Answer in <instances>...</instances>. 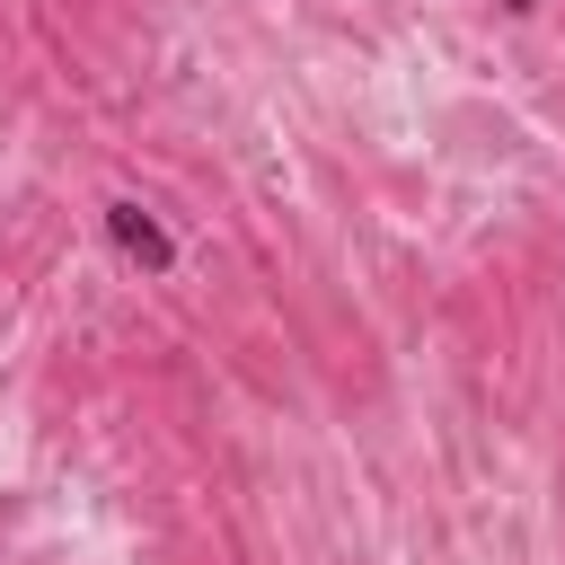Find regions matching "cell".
<instances>
[{
	"label": "cell",
	"instance_id": "6da1fadb",
	"mask_svg": "<svg viewBox=\"0 0 565 565\" xmlns=\"http://www.w3.org/2000/svg\"><path fill=\"white\" fill-rule=\"evenodd\" d=\"M106 238H115L141 274H177V238H168V230H159V212H141L132 194H115V203H106Z\"/></svg>",
	"mask_w": 565,
	"mask_h": 565
},
{
	"label": "cell",
	"instance_id": "7a4b0ae2",
	"mask_svg": "<svg viewBox=\"0 0 565 565\" xmlns=\"http://www.w3.org/2000/svg\"><path fill=\"white\" fill-rule=\"evenodd\" d=\"M503 9H539V0H503Z\"/></svg>",
	"mask_w": 565,
	"mask_h": 565
}]
</instances>
